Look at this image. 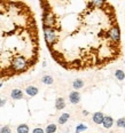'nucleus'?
Instances as JSON below:
<instances>
[{
	"mask_svg": "<svg viewBox=\"0 0 125 133\" xmlns=\"http://www.w3.org/2000/svg\"><path fill=\"white\" fill-rule=\"evenodd\" d=\"M103 118H105V115H103L102 113H100V111H98V113H95L94 115H93V122H94L95 124H102L103 122Z\"/></svg>",
	"mask_w": 125,
	"mask_h": 133,
	"instance_id": "4",
	"label": "nucleus"
},
{
	"mask_svg": "<svg viewBox=\"0 0 125 133\" xmlns=\"http://www.w3.org/2000/svg\"><path fill=\"white\" fill-rule=\"evenodd\" d=\"M115 76L118 80H124V78H125V73H124V71H122V70H116Z\"/></svg>",
	"mask_w": 125,
	"mask_h": 133,
	"instance_id": "14",
	"label": "nucleus"
},
{
	"mask_svg": "<svg viewBox=\"0 0 125 133\" xmlns=\"http://www.w3.org/2000/svg\"><path fill=\"white\" fill-rule=\"evenodd\" d=\"M1 87H2V83H0V88H1Z\"/></svg>",
	"mask_w": 125,
	"mask_h": 133,
	"instance_id": "20",
	"label": "nucleus"
},
{
	"mask_svg": "<svg viewBox=\"0 0 125 133\" xmlns=\"http://www.w3.org/2000/svg\"><path fill=\"white\" fill-rule=\"evenodd\" d=\"M38 92H39V90L36 86H28L25 88V93L29 97H34V95L38 94Z\"/></svg>",
	"mask_w": 125,
	"mask_h": 133,
	"instance_id": "7",
	"label": "nucleus"
},
{
	"mask_svg": "<svg viewBox=\"0 0 125 133\" xmlns=\"http://www.w3.org/2000/svg\"><path fill=\"white\" fill-rule=\"evenodd\" d=\"M0 133H12V129L9 126H2L0 129Z\"/></svg>",
	"mask_w": 125,
	"mask_h": 133,
	"instance_id": "16",
	"label": "nucleus"
},
{
	"mask_svg": "<svg viewBox=\"0 0 125 133\" xmlns=\"http://www.w3.org/2000/svg\"><path fill=\"white\" fill-rule=\"evenodd\" d=\"M87 129V126L86 125H84V124H79L78 126L76 127V133H80V132H84L85 130Z\"/></svg>",
	"mask_w": 125,
	"mask_h": 133,
	"instance_id": "15",
	"label": "nucleus"
},
{
	"mask_svg": "<svg viewBox=\"0 0 125 133\" xmlns=\"http://www.w3.org/2000/svg\"><path fill=\"white\" fill-rule=\"evenodd\" d=\"M102 125L105 126V129H110V127L114 125V119H113V117H110V116H106L105 118H103Z\"/></svg>",
	"mask_w": 125,
	"mask_h": 133,
	"instance_id": "6",
	"label": "nucleus"
},
{
	"mask_svg": "<svg viewBox=\"0 0 125 133\" xmlns=\"http://www.w3.org/2000/svg\"><path fill=\"white\" fill-rule=\"evenodd\" d=\"M5 103H6V101L2 100L1 98H0V107H2V106H5Z\"/></svg>",
	"mask_w": 125,
	"mask_h": 133,
	"instance_id": "19",
	"label": "nucleus"
},
{
	"mask_svg": "<svg viewBox=\"0 0 125 133\" xmlns=\"http://www.w3.org/2000/svg\"><path fill=\"white\" fill-rule=\"evenodd\" d=\"M123 127H124V129H125V124H124V126H123Z\"/></svg>",
	"mask_w": 125,
	"mask_h": 133,
	"instance_id": "21",
	"label": "nucleus"
},
{
	"mask_svg": "<svg viewBox=\"0 0 125 133\" xmlns=\"http://www.w3.org/2000/svg\"><path fill=\"white\" fill-rule=\"evenodd\" d=\"M70 118V115L67 113H64V114H62V115L60 116V118H58V124L60 125H63V124H65L68 122V119Z\"/></svg>",
	"mask_w": 125,
	"mask_h": 133,
	"instance_id": "10",
	"label": "nucleus"
},
{
	"mask_svg": "<svg viewBox=\"0 0 125 133\" xmlns=\"http://www.w3.org/2000/svg\"><path fill=\"white\" fill-rule=\"evenodd\" d=\"M52 57L71 71L99 70L123 55L116 8L109 0H39Z\"/></svg>",
	"mask_w": 125,
	"mask_h": 133,
	"instance_id": "1",
	"label": "nucleus"
},
{
	"mask_svg": "<svg viewBox=\"0 0 125 133\" xmlns=\"http://www.w3.org/2000/svg\"><path fill=\"white\" fill-rule=\"evenodd\" d=\"M56 130H57L56 124H49V125H47L45 132H46V133H55V132H56Z\"/></svg>",
	"mask_w": 125,
	"mask_h": 133,
	"instance_id": "11",
	"label": "nucleus"
},
{
	"mask_svg": "<svg viewBox=\"0 0 125 133\" xmlns=\"http://www.w3.org/2000/svg\"><path fill=\"white\" fill-rule=\"evenodd\" d=\"M41 82L44 84H46V85H50V84H53V78L49 75H46V76H44L41 78Z\"/></svg>",
	"mask_w": 125,
	"mask_h": 133,
	"instance_id": "13",
	"label": "nucleus"
},
{
	"mask_svg": "<svg viewBox=\"0 0 125 133\" xmlns=\"http://www.w3.org/2000/svg\"><path fill=\"white\" fill-rule=\"evenodd\" d=\"M10 97H12V99H14V100H21L23 98V92L18 88H15L12 91V93H10Z\"/></svg>",
	"mask_w": 125,
	"mask_h": 133,
	"instance_id": "5",
	"label": "nucleus"
},
{
	"mask_svg": "<svg viewBox=\"0 0 125 133\" xmlns=\"http://www.w3.org/2000/svg\"><path fill=\"white\" fill-rule=\"evenodd\" d=\"M32 133H45V131L42 129H40V127H36V129H33Z\"/></svg>",
	"mask_w": 125,
	"mask_h": 133,
	"instance_id": "18",
	"label": "nucleus"
},
{
	"mask_svg": "<svg viewBox=\"0 0 125 133\" xmlns=\"http://www.w3.org/2000/svg\"><path fill=\"white\" fill-rule=\"evenodd\" d=\"M124 124H125V119L124 118H121V119H118V121H117V126L123 127Z\"/></svg>",
	"mask_w": 125,
	"mask_h": 133,
	"instance_id": "17",
	"label": "nucleus"
},
{
	"mask_svg": "<svg viewBox=\"0 0 125 133\" xmlns=\"http://www.w3.org/2000/svg\"><path fill=\"white\" fill-rule=\"evenodd\" d=\"M33 10L22 0H0V80L24 75L39 61Z\"/></svg>",
	"mask_w": 125,
	"mask_h": 133,
	"instance_id": "2",
	"label": "nucleus"
},
{
	"mask_svg": "<svg viewBox=\"0 0 125 133\" xmlns=\"http://www.w3.org/2000/svg\"><path fill=\"white\" fill-rule=\"evenodd\" d=\"M55 108L57 109V110H62V109L65 108V101L63 98H58L55 101Z\"/></svg>",
	"mask_w": 125,
	"mask_h": 133,
	"instance_id": "8",
	"label": "nucleus"
},
{
	"mask_svg": "<svg viewBox=\"0 0 125 133\" xmlns=\"http://www.w3.org/2000/svg\"><path fill=\"white\" fill-rule=\"evenodd\" d=\"M69 100H70L71 103H73V105H77V103L80 101V94H79V92H70V94H69Z\"/></svg>",
	"mask_w": 125,
	"mask_h": 133,
	"instance_id": "3",
	"label": "nucleus"
},
{
	"mask_svg": "<svg viewBox=\"0 0 125 133\" xmlns=\"http://www.w3.org/2000/svg\"><path fill=\"white\" fill-rule=\"evenodd\" d=\"M16 131H17V133H29L30 127H29V125H26V124H20L17 126Z\"/></svg>",
	"mask_w": 125,
	"mask_h": 133,
	"instance_id": "9",
	"label": "nucleus"
},
{
	"mask_svg": "<svg viewBox=\"0 0 125 133\" xmlns=\"http://www.w3.org/2000/svg\"><path fill=\"white\" fill-rule=\"evenodd\" d=\"M72 86H73V88L75 90H79V88H82V87L84 86V82L82 80V79H76V80L73 82Z\"/></svg>",
	"mask_w": 125,
	"mask_h": 133,
	"instance_id": "12",
	"label": "nucleus"
}]
</instances>
